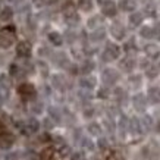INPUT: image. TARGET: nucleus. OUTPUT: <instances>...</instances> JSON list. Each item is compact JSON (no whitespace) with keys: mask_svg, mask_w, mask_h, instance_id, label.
<instances>
[{"mask_svg":"<svg viewBox=\"0 0 160 160\" xmlns=\"http://www.w3.org/2000/svg\"><path fill=\"white\" fill-rule=\"evenodd\" d=\"M16 54L19 58H29L31 54V44L28 41H21L16 46Z\"/></svg>","mask_w":160,"mask_h":160,"instance_id":"8","label":"nucleus"},{"mask_svg":"<svg viewBox=\"0 0 160 160\" xmlns=\"http://www.w3.org/2000/svg\"><path fill=\"white\" fill-rule=\"evenodd\" d=\"M63 16H65V21L68 22L69 25H75L79 22V16L75 12V8L72 5H66L63 8Z\"/></svg>","mask_w":160,"mask_h":160,"instance_id":"3","label":"nucleus"},{"mask_svg":"<svg viewBox=\"0 0 160 160\" xmlns=\"http://www.w3.org/2000/svg\"><path fill=\"white\" fill-rule=\"evenodd\" d=\"M148 97L151 98V102H160V88L159 87H151L148 90Z\"/></svg>","mask_w":160,"mask_h":160,"instance_id":"20","label":"nucleus"},{"mask_svg":"<svg viewBox=\"0 0 160 160\" xmlns=\"http://www.w3.org/2000/svg\"><path fill=\"white\" fill-rule=\"evenodd\" d=\"M146 12L148 13V16H154V15H156V9H154V8H153L151 5L146 6Z\"/></svg>","mask_w":160,"mask_h":160,"instance_id":"42","label":"nucleus"},{"mask_svg":"<svg viewBox=\"0 0 160 160\" xmlns=\"http://www.w3.org/2000/svg\"><path fill=\"white\" fill-rule=\"evenodd\" d=\"M115 94H116V97L119 98V100H125L126 98V92L122 90V88H116L115 90Z\"/></svg>","mask_w":160,"mask_h":160,"instance_id":"36","label":"nucleus"},{"mask_svg":"<svg viewBox=\"0 0 160 160\" xmlns=\"http://www.w3.org/2000/svg\"><path fill=\"white\" fill-rule=\"evenodd\" d=\"M84 115L87 118H90V116H92V109H87V110L84 112Z\"/></svg>","mask_w":160,"mask_h":160,"instance_id":"46","label":"nucleus"},{"mask_svg":"<svg viewBox=\"0 0 160 160\" xmlns=\"http://www.w3.org/2000/svg\"><path fill=\"white\" fill-rule=\"evenodd\" d=\"M142 19H144V16L141 12H134L129 16V24H131V27H138L142 24Z\"/></svg>","mask_w":160,"mask_h":160,"instance_id":"14","label":"nucleus"},{"mask_svg":"<svg viewBox=\"0 0 160 160\" xmlns=\"http://www.w3.org/2000/svg\"><path fill=\"white\" fill-rule=\"evenodd\" d=\"M40 128V123L37 119H29V121H27V123H25L24 126H22V132L24 134H32V132H37Z\"/></svg>","mask_w":160,"mask_h":160,"instance_id":"10","label":"nucleus"},{"mask_svg":"<svg viewBox=\"0 0 160 160\" xmlns=\"http://www.w3.org/2000/svg\"><path fill=\"white\" fill-rule=\"evenodd\" d=\"M52 82H53V87H56V88L60 90V88L65 87V78H63L62 75H53Z\"/></svg>","mask_w":160,"mask_h":160,"instance_id":"22","label":"nucleus"},{"mask_svg":"<svg viewBox=\"0 0 160 160\" xmlns=\"http://www.w3.org/2000/svg\"><path fill=\"white\" fill-rule=\"evenodd\" d=\"M82 146L85 147V148H88V150H92V148H94V144H92V141L88 140V138H84V140H82Z\"/></svg>","mask_w":160,"mask_h":160,"instance_id":"39","label":"nucleus"},{"mask_svg":"<svg viewBox=\"0 0 160 160\" xmlns=\"http://www.w3.org/2000/svg\"><path fill=\"white\" fill-rule=\"evenodd\" d=\"M53 159V148H46L41 151V160H50Z\"/></svg>","mask_w":160,"mask_h":160,"instance_id":"30","label":"nucleus"},{"mask_svg":"<svg viewBox=\"0 0 160 160\" xmlns=\"http://www.w3.org/2000/svg\"><path fill=\"white\" fill-rule=\"evenodd\" d=\"M50 160H54V159H50Z\"/></svg>","mask_w":160,"mask_h":160,"instance_id":"50","label":"nucleus"},{"mask_svg":"<svg viewBox=\"0 0 160 160\" xmlns=\"http://www.w3.org/2000/svg\"><path fill=\"white\" fill-rule=\"evenodd\" d=\"M121 54V47L116 46L115 43H107L106 44V49L103 52V59L106 62H110V60H115V59L119 58Z\"/></svg>","mask_w":160,"mask_h":160,"instance_id":"2","label":"nucleus"},{"mask_svg":"<svg viewBox=\"0 0 160 160\" xmlns=\"http://www.w3.org/2000/svg\"><path fill=\"white\" fill-rule=\"evenodd\" d=\"M97 96L100 98H107L109 97V90H107V88H102V90L97 92Z\"/></svg>","mask_w":160,"mask_h":160,"instance_id":"40","label":"nucleus"},{"mask_svg":"<svg viewBox=\"0 0 160 160\" xmlns=\"http://www.w3.org/2000/svg\"><path fill=\"white\" fill-rule=\"evenodd\" d=\"M110 34H112V37H115L116 40H123V37H125V28H123V25H121L119 22L112 24Z\"/></svg>","mask_w":160,"mask_h":160,"instance_id":"9","label":"nucleus"},{"mask_svg":"<svg viewBox=\"0 0 160 160\" xmlns=\"http://www.w3.org/2000/svg\"><path fill=\"white\" fill-rule=\"evenodd\" d=\"M153 37L160 40V24H156L154 27H153Z\"/></svg>","mask_w":160,"mask_h":160,"instance_id":"38","label":"nucleus"},{"mask_svg":"<svg viewBox=\"0 0 160 160\" xmlns=\"http://www.w3.org/2000/svg\"><path fill=\"white\" fill-rule=\"evenodd\" d=\"M87 129H88V132H90L91 135H100V134H102V126L98 125V123H96V122L90 123Z\"/></svg>","mask_w":160,"mask_h":160,"instance_id":"23","label":"nucleus"},{"mask_svg":"<svg viewBox=\"0 0 160 160\" xmlns=\"http://www.w3.org/2000/svg\"><path fill=\"white\" fill-rule=\"evenodd\" d=\"M129 82H131V87H140L141 85V77L140 75H135V77H131L129 78Z\"/></svg>","mask_w":160,"mask_h":160,"instance_id":"32","label":"nucleus"},{"mask_svg":"<svg viewBox=\"0 0 160 160\" xmlns=\"http://www.w3.org/2000/svg\"><path fill=\"white\" fill-rule=\"evenodd\" d=\"M49 40H50V43L53 44V46H60V44L63 43L62 35L59 34V32H56V31L50 32V34H49Z\"/></svg>","mask_w":160,"mask_h":160,"instance_id":"19","label":"nucleus"},{"mask_svg":"<svg viewBox=\"0 0 160 160\" xmlns=\"http://www.w3.org/2000/svg\"><path fill=\"white\" fill-rule=\"evenodd\" d=\"M159 73V68L157 66H151V68L147 69V77L148 78H156Z\"/></svg>","mask_w":160,"mask_h":160,"instance_id":"33","label":"nucleus"},{"mask_svg":"<svg viewBox=\"0 0 160 160\" xmlns=\"http://www.w3.org/2000/svg\"><path fill=\"white\" fill-rule=\"evenodd\" d=\"M59 153H60V156H62V157H66V156H69V153H71V148H69L68 146H65V144H63V146L60 147Z\"/></svg>","mask_w":160,"mask_h":160,"instance_id":"37","label":"nucleus"},{"mask_svg":"<svg viewBox=\"0 0 160 160\" xmlns=\"http://www.w3.org/2000/svg\"><path fill=\"white\" fill-rule=\"evenodd\" d=\"M34 5L37 6V8H41V6L47 5V0H34Z\"/></svg>","mask_w":160,"mask_h":160,"instance_id":"44","label":"nucleus"},{"mask_svg":"<svg viewBox=\"0 0 160 160\" xmlns=\"http://www.w3.org/2000/svg\"><path fill=\"white\" fill-rule=\"evenodd\" d=\"M125 52H128V53H132V52H137V44H135V40H129L128 43L125 44Z\"/></svg>","mask_w":160,"mask_h":160,"instance_id":"28","label":"nucleus"},{"mask_svg":"<svg viewBox=\"0 0 160 160\" xmlns=\"http://www.w3.org/2000/svg\"><path fill=\"white\" fill-rule=\"evenodd\" d=\"M49 112H50V116L53 118L54 121H59V119H60V113L58 112V109H54V107H50Z\"/></svg>","mask_w":160,"mask_h":160,"instance_id":"35","label":"nucleus"},{"mask_svg":"<svg viewBox=\"0 0 160 160\" xmlns=\"http://www.w3.org/2000/svg\"><path fill=\"white\" fill-rule=\"evenodd\" d=\"M142 125L147 126V129H150V128H151V118L150 116H146V118H144V121L141 122V126H142Z\"/></svg>","mask_w":160,"mask_h":160,"instance_id":"41","label":"nucleus"},{"mask_svg":"<svg viewBox=\"0 0 160 160\" xmlns=\"http://www.w3.org/2000/svg\"><path fill=\"white\" fill-rule=\"evenodd\" d=\"M18 92H19L24 98H31L35 96V88L32 84L25 82V84H21L19 87H18Z\"/></svg>","mask_w":160,"mask_h":160,"instance_id":"5","label":"nucleus"},{"mask_svg":"<svg viewBox=\"0 0 160 160\" xmlns=\"http://www.w3.org/2000/svg\"><path fill=\"white\" fill-rule=\"evenodd\" d=\"M103 24V19L100 18V16H92V18H90L88 19V22H87V25H88V28H97L98 25H102Z\"/></svg>","mask_w":160,"mask_h":160,"instance_id":"24","label":"nucleus"},{"mask_svg":"<svg viewBox=\"0 0 160 160\" xmlns=\"http://www.w3.org/2000/svg\"><path fill=\"white\" fill-rule=\"evenodd\" d=\"M15 41V27H6L0 31V49H9Z\"/></svg>","mask_w":160,"mask_h":160,"instance_id":"1","label":"nucleus"},{"mask_svg":"<svg viewBox=\"0 0 160 160\" xmlns=\"http://www.w3.org/2000/svg\"><path fill=\"white\" fill-rule=\"evenodd\" d=\"M119 9L125 10V12H132L135 9V2L134 0H121L119 2Z\"/></svg>","mask_w":160,"mask_h":160,"instance_id":"15","label":"nucleus"},{"mask_svg":"<svg viewBox=\"0 0 160 160\" xmlns=\"http://www.w3.org/2000/svg\"><path fill=\"white\" fill-rule=\"evenodd\" d=\"M98 147H100V148H106L107 147V140L106 138H100V140H98Z\"/></svg>","mask_w":160,"mask_h":160,"instance_id":"43","label":"nucleus"},{"mask_svg":"<svg viewBox=\"0 0 160 160\" xmlns=\"http://www.w3.org/2000/svg\"><path fill=\"white\" fill-rule=\"evenodd\" d=\"M92 69H94V63H92L91 60H87V62H84L82 68H81V72H82L84 75H88Z\"/></svg>","mask_w":160,"mask_h":160,"instance_id":"26","label":"nucleus"},{"mask_svg":"<svg viewBox=\"0 0 160 160\" xmlns=\"http://www.w3.org/2000/svg\"><path fill=\"white\" fill-rule=\"evenodd\" d=\"M102 12L106 15V16L113 18L118 12V6L115 5V2H112V0H104L102 3Z\"/></svg>","mask_w":160,"mask_h":160,"instance_id":"6","label":"nucleus"},{"mask_svg":"<svg viewBox=\"0 0 160 160\" xmlns=\"http://www.w3.org/2000/svg\"><path fill=\"white\" fill-rule=\"evenodd\" d=\"M72 160H82V154L81 153H75L72 156Z\"/></svg>","mask_w":160,"mask_h":160,"instance_id":"45","label":"nucleus"},{"mask_svg":"<svg viewBox=\"0 0 160 160\" xmlns=\"http://www.w3.org/2000/svg\"><path fill=\"white\" fill-rule=\"evenodd\" d=\"M15 142V137L9 132H3V134H0V148H10V147L13 146Z\"/></svg>","mask_w":160,"mask_h":160,"instance_id":"7","label":"nucleus"},{"mask_svg":"<svg viewBox=\"0 0 160 160\" xmlns=\"http://www.w3.org/2000/svg\"><path fill=\"white\" fill-rule=\"evenodd\" d=\"M141 37H144V38H153V28L151 27H144V28L141 29Z\"/></svg>","mask_w":160,"mask_h":160,"instance_id":"29","label":"nucleus"},{"mask_svg":"<svg viewBox=\"0 0 160 160\" xmlns=\"http://www.w3.org/2000/svg\"><path fill=\"white\" fill-rule=\"evenodd\" d=\"M121 68L125 71V72H131L132 69L135 68V60L134 59H131V58H126V59H123L121 62Z\"/></svg>","mask_w":160,"mask_h":160,"instance_id":"16","label":"nucleus"},{"mask_svg":"<svg viewBox=\"0 0 160 160\" xmlns=\"http://www.w3.org/2000/svg\"><path fill=\"white\" fill-rule=\"evenodd\" d=\"M78 6L84 12H90L92 9V0H78Z\"/></svg>","mask_w":160,"mask_h":160,"instance_id":"21","label":"nucleus"},{"mask_svg":"<svg viewBox=\"0 0 160 160\" xmlns=\"http://www.w3.org/2000/svg\"><path fill=\"white\" fill-rule=\"evenodd\" d=\"M134 107L138 112H144V109H146V98H144L142 94H138V96L134 97Z\"/></svg>","mask_w":160,"mask_h":160,"instance_id":"12","label":"nucleus"},{"mask_svg":"<svg viewBox=\"0 0 160 160\" xmlns=\"http://www.w3.org/2000/svg\"><path fill=\"white\" fill-rule=\"evenodd\" d=\"M44 125L47 126V128H52V126H53V123H52V121H50V119H46V123H44Z\"/></svg>","mask_w":160,"mask_h":160,"instance_id":"48","label":"nucleus"},{"mask_svg":"<svg viewBox=\"0 0 160 160\" xmlns=\"http://www.w3.org/2000/svg\"><path fill=\"white\" fill-rule=\"evenodd\" d=\"M31 109H32V112H34V113H37V115H38V113H41V112H43V103H41V102H35L34 104H32V107H31Z\"/></svg>","mask_w":160,"mask_h":160,"instance_id":"34","label":"nucleus"},{"mask_svg":"<svg viewBox=\"0 0 160 160\" xmlns=\"http://www.w3.org/2000/svg\"><path fill=\"white\" fill-rule=\"evenodd\" d=\"M129 131L132 134H141L142 132V126H141V122L137 119V118H132L131 121H129Z\"/></svg>","mask_w":160,"mask_h":160,"instance_id":"11","label":"nucleus"},{"mask_svg":"<svg viewBox=\"0 0 160 160\" xmlns=\"http://www.w3.org/2000/svg\"><path fill=\"white\" fill-rule=\"evenodd\" d=\"M128 126H129V122L126 119L125 116L121 118V122H119V131H121V135H125L126 129H128Z\"/></svg>","mask_w":160,"mask_h":160,"instance_id":"25","label":"nucleus"},{"mask_svg":"<svg viewBox=\"0 0 160 160\" xmlns=\"http://www.w3.org/2000/svg\"><path fill=\"white\" fill-rule=\"evenodd\" d=\"M157 129H159V131H160V122H159V125H157Z\"/></svg>","mask_w":160,"mask_h":160,"instance_id":"49","label":"nucleus"},{"mask_svg":"<svg viewBox=\"0 0 160 160\" xmlns=\"http://www.w3.org/2000/svg\"><path fill=\"white\" fill-rule=\"evenodd\" d=\"M22 72H24V71H22V69L19 68V66H16V65H12V66H10V73H12V77H22Z\"/></svg>","mask_w":160,"mask_h":160,"instance_id":"31","label":"nucleus"},{"mask_svg":"<svg viewBox=\"0 0 160 160\" xmlns=\"http://www.w3.org/2000/svg\"><path fill=\"white\" fill-rule=\"evenodd\" d=\"M102 79L106 85H113V84H116V81L119 79V73H118L115 69H104V71H103V75H102Z\"/></svg>","mask_w":160,"mask_h":160,"instance_id":"4","label":"nucleus"},{"mask_svg":"<svg viewBox=\"0 0 160 160\" xmlns=\"http://www.w3.org/2000/svg\"><path fill=\"white\" fill-rule=\"evenodd\" d=\"M144 50H146L147 56H148V58H151V59H156L160 54V50H159V47H157L156 44H147Z\"/></svg>","mask_w":160,"mask_h":160,"instance_id":"13","label":"nucleus"},{"mask_svg":"<svg viewBox=\"0 0 160 160\" xmlns=\"http://www.w3.org/2000/svg\"><path fill=\"white\" fill-rule=\"evenodd\" d=\"M73 40H75V34H71V32H68V41H73Z\"/></svg>","mask_w":160,"mask_h":160,"instance_id":"47","label":"nucleus"},{"mask_svg":"<svg viewBox=\"0 0 160 160\" xmlns=\"http://www.w3.org/2000/svg\"><path fill=\"white\" fill-rule=\"evenodd\" d=\"M12 16H13V10H12V8H9V6L3 8L2 12H0V21H3V22L10 21L12 19Z\"/></svg>","mask_w":160,"mask_h":160,"instance_id":"18","label":"nucleus"},{"mask_svg":"<svg viewBox=\"0 0 160 160\" xmlns=\"http://www.w3.org/2000/svg\"><path fill=\"white\" fill-rule=\"evenodd\" d=\"M79 85H81L82 88H85V90H90V88H92L94 85H96V78H92V77H84V78H81Z\"/></svg>","mask_w":160,"mask_h":160,"instance_id":"17","label":"nucleus"},{"mask_svg":"<svg viewBox=\"0 0 160 160\" xmlns=\"http://www.w3.org/2000/svg\"><path fill=\"white\" fill-rule=\"evenodd\" d=\"M104 35H106L104 29H97V31H94L91 34V40L92 41H100V40L104 38Z\"/></svg>","mask_w":160,"mask_h":160,"instance_id":"27","label":"nucleus"}]
</instances>
